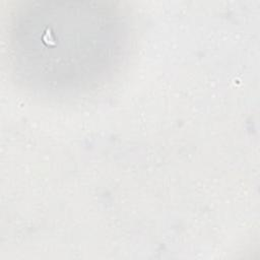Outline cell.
<instances>
[{
    "mask_svg": "<svg viewBox=\"0 0 260 260\" xmlns=\"http://www.w3.org/2000/svg\"><path fill=\"white\" fill-rule=\"evenodd\" d=\"M127 34L121 9L112 3L22 2L10 23L12 65L38 89L87 90L119 64Z\"/></svg>",
    "mask_w": 260,
    "mask_h": 260,
    "instance_id": "obj_1",
    "label": "cell"
}]
</instances>
